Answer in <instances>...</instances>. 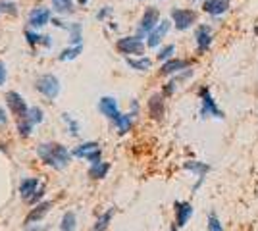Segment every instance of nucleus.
I'll return each mask as SVG.
<instances>
[{
  "label": "nucleus",
  "mask_w": 258,
  "mask_h": 231,
  "mask_svg": "<svg viewBox=\"0 0 258 231\" xmlns=\"http://www.w3.org/2000/svg\"><path fill=\"white\" fill-rule=\"evenodd\" d=\"M116 127H118L119 133H127L129 127H131V123H133V116L131 114H119V118L116 121Z\"/></svg>",
  "instance_id": "nucleus-26"
},
{
  "label": "nucleus",
  "mask_w": 258,
  "mask_h": 231,
  "mask_svg": "<svg viewBox=\"0 0 258 231\" xmlns=\"http://www.w3.org/2000/svg\"><path fill=\"white\" fill-rule=\"evenodd\" d=\"M8 121V118H6V112H4V108H0V123H6Z\"/></svg>",
  "instance_id": "nucleus-38"
},
{
  "label": "nucleus",
  "mask_w": 258,
  "mask_h": 231,
  "mask_svg": "<svg viewBox=\"0 0 258 231\" xmlns=\"http://www.w3.org/2000/svg\"><path fill=\"white\" fill-rule=\"evenodd\" d=\"M6 77H8V71H6V66H4V62L0 60V87L6 83Z\"/></svg>",
  "instance_id": "nucleus-35"
},
{
  "label": "nucleus",
  "mask_w": 258,
  "mask_h": 231,
  "mask_svg": "<svg viewBox=\"0 0 258 231\" xmlns=\"http://www.w3.org/2000/svg\"><path fill=\"white\" fill-rule=\"evenodd\" d=\"M116 48H118L121 54H135L141 56L145 52V43L141 41V37H123L116 43Z\"/></svg>",
  "instance_id": "nucleus-8"
},
{
  "label": "nucleus",
  "mask_w": 258,
  "mask_h": 231,
  "mask_svg": "<svg viewBox=\"0 0 258 231\" xmlns=\"http://www.w3.org/2000/svg\"><path fill=\"white\" fill-rule=\"evenodd\" d=\"M41 187L43 185H41V179L39 177H27V179H23L22 185H20V195H22V198L25 202H29Z\"/></svg>",
  "instance_id": "nucleus-11"
},
{
  "label": "nucleus",
  "mask_w": 258,
  "mask_h": 231,
  "mask_svg": "<svg viewBox=\"0 0 258 231\" xmlns=\"http://www.w3.org/2000/svg\"><path fill=\"white\" fill-rule=\"evenodd\" d=\"M52 206V202H48V200H44V202H39L35 208L27 214V218H25V225H33V223H37V221H41L48 214V210Z\"/></svg>",
  "instance_id": "nucleus-15"
},
{
  "label": "nucleus",
  "mask_w": 258,
  "mask_h": 231,
  "mask_svg": "<svg viewBox=\"0 0 258 231\" xmlns=\"http://www.w3.org/2000/svg\"><path fill=\"white\" fill-rule=\"evenodd\" d=\"M33 127H35V125H33V123L27 120V118H23V120H18V133H20V137H23V139L31 135Z\"/></svg>",
  "instance_id": "nucleus-28"
},
{
  "label": "nucleus",
  "mask_w": 258,
  "mask_h": 231,
  "mask_svg": "<svg viewBox=\"0 0 258 231\" xmlns=\"http://www.w3.org/2000/svg\"><path fill=\"white\" fill-rule=\"evenodd\" d=\"M199 97H201V102H203V108H201V116L203 118H208V116H214V118H224L222 110L216 106L214 97L210 95V89L203 87L199 91Z\"/></svg>",
  "instance_id": "nucleus-6"
},
{
  "label": "nucleus",
  "mask_w": 258,
  "mask_h": 231,
  "mask_svg": "<svg viewBox=\"0 0 258 231\" xmlns=\"http://www.w3.org/2000/svg\"><path fill=\"white\" fill-rule=\"evenodd\" d=\"M72 154H74V156H77V158H87L91 164H97V162H100L102 150H100V144H98V143L89 141V143L79 144V146H77Z\"/></svg>",
  "instance_id": "nucleus-7"
},
{
  "label": "nucleus",
  "mask_w": 258,
  "mask_h": 231,
  "mask_svg": "<svg viewBox=\"0 0 258 231\" xmlns=\"http://www.w3.org/2000/svg\"><path fill=\"white\" fill-rule=\"evenodd\" d=\"M195 41H197L199 52L201 54L206 52L210 48V44H212V29H210V25H199L197 31H195Z\"/></svg>",
  "instance_id": "nucleus-9"
},
{
  "label": "nucleus",
  "mask_w": 258,
  "mask_h": 231,
  "mask_svg": "<svg viewBox=\"0 0 258 231\" xmlns=\"http://www.w3.org/2000/svg\"><path fill=\"white\" fill-rule=\"evenodd\" d=\"M66 29L70 31V39H72V44H83V35H81V25L79 23H70V25H64Z\"/></svg>",
  "instance_id": "nucleus-23"
},
{
  "label": "nucleus",
  "mask_w": 258,
  "mask_h": 231,
  "mask_svg": "<svg viewBox=\"0 0 258 231\" xmlns=\"http://www.w3.org/2000/svg\"><path fill=\"white\" fill-rule=\"evenodd\" d=\"M208 231H224V225H222V221L218 220V216L214 212L208 216Z\"/></svg>",
  "instance_id": "nucleus-32"
},
{
  "label": "nucleus",
  "mask_w": 258,
  "mask_h": 231,
  "mask_svg": "<svg viewBox=\"0 0 258 231\" xmlns=\"http://www.w3.org/2000/svg\"><path fill=\"white\" fill-rule=\"evenodd\" d=\"M170 27H172V22H168V20H164V22L158 23V25H156V29H154V31L149 35V41H147L149 48H154V46H158V44L162 43V39L166 37V33L170 31Z\"/></svg>",
  "instance_id": "nucleus-14"
},
{
  "label": "nucleus",
  "mask_w": 258,
  "mask_h": 231,
  "mask_svg": "<svg viewBox=\"0 0 258 231\" xmlns=\"http://www.w3.org/2000/svg\"><path fill=\"white\" fill-rule=\"evenodd\" d=\"M6 106L10 108V112L18 118V120L27 118L29 108H31V106H27V102L23 100L22 95H20V93H16V91H10V93L6 95Z\"/></svg>",
  "instance_id": "nucleus-4"
},
{
  "label": "nucleus",
  "mask_w": 258,
  "mask_h": 231,
  "mask_svg": "<svg viewBox=\"0 0 258 231\" xmlns=\"http://www.w3.org/2000/svg\"><path fill=\"white\" fill-rule=\"evenodd\" d=\"M35 89L48 100H54L60 95V79L56 75H52V73H44V75L37 77Z\"/></svg>",
  "instance_id": "nucleus-2"
},
{
  "label": "nucleus",
  "mask_w": 258,
  "mask_h": 231,
  "mask_svg": "<svg viewBox=\"0 0 258 231\" xmlns=\"http://www.w3.org/2000/svg\"><path fill=\"white\" fill-rule=\"evenodd\" d=\"M172 20L177 31H187L189 27H193L197 22V14L193 10H185V8H173Z\"/></svg>",
  "instance_id": "nucleus-5"
},
{
  "label": "nucleus",
  "mask_w": 258,
  "mask_h": 231,
  "mask_svg": "<svg viewBox=\"0 0 258 231\" xmlns=\"http://www.w3.org/2000/svg\"><path fill=\"white\" fill-rule=\"evenodd\" d=\"M173 52H175V46H173V44H168V46L160 48V52H158V60H164V62H168V60H172Z\"/></svg>",
  "instance_id": "nucleus-33"
},
{
  "label": "nucleus",
  "mask_w": 258,
  "mask_h": 231,
  "mask_svg": "<svg viewBox=\"0 0 258 231\" xmlns=\"http://www.w3.org/2000/svg\"><path fill=\"white\" fill-rule=\"evenodd\" d=\"M81 52H83V44H76V46H72V48L62 50V54L58 56V58H60L62 62H70V60H76Z\"/></svg>",
  "instance_id": "nucleus-25"
},
{
  "label": "nucleus",
  "mask_w": 258,
  "mask_h": 231,
  "mask_svg": "<svg viewBox=\"0 0 258 231\" xmlns=\"http://www.w3.org/2000/svg\"><path fill=\"white\" fill-rule=\"evenodd\" d=\"M108 172H110V164L100 160L97 164H91V168H89V177H93V179H104Z\"/></svg>",
  "instance_id": "nucleus-20"
},
{
  "label": "nucleus",
  "mask_w": 258,
  "mask_h": 231,
  "mask_svg": "<svg viewBox=\"0 0 258 231\" xmlns=\"http://www.w3.org/2000/svg\"><path fill=\"white\" fill-rule=\"evenodd\" d=\"M0 12H10V14H16V4H12V2H2V4H0Z\"/></svg>",
  "instance_id": "nucleus-34"
},
{
  "label": "nucleus",
  "mask_w": 258,
  "mask_h": 231,
  "mask_svg": "<svg viewBox=\"0 0 258 231\" xmlns=\"http://www.w3.org/2000/svg\"><path fill=\"white\" fill-rule=\"evenodd\" d=\"M25 39H27V43L31 44V46H37V44H43L44 35H39L37 31H31V29H27V31H25Z\"/></svg>",
  "instance_id": "nucleus-31"
},
{
  "label": "nucleus",
  "mask_w": 258,
  "mask_h": 231,
  "mask_svg": "<svg viewBox=\"0 0 258 231\" xmlns=\"http://www.w3.org/2000/svg\"><path fill=\"white\" fill-rule=\"evenodd\" d=\"M77 220L74 212H66L62 216V223H60V231H76Z\"/></svg>",
  "instance_id": "nucleus-24"
},
{
  "label": "nucleus",
  "mask_w": 258,
  "mask_h": 231,
  "mask_svg": "<svg viewBox=\"0 0 258 231\" xmlns=\"http://www.w3.org/2000/svg\"><path fill=\"white\" fill-rule=\"evenodd\" d=\"M191 62L187 60H179V58H172L168 62H164L160 67V75H172V73H179L183 69H187Z\"/></svg>",
  "instance_id": "nucleus-17"
},
{
  "label": "nucleus",
  "mask_w": 258,
  "mask_h": 231,
  "mask_svg": "<svg viewBox=\"0 0 258 231\" xmlns=\"http://www.w3.org/2000/svg\"><path fill=\"white\" fill-rule=\"evenodd\" d=\"M48 22H50V10L48 8H33L31 14H29V20H27V23L33 29H41Z\"/></svg>",
  "instance_id": "nucleus-13"
},
{
  "label": "nucleus",
  "mask_w": 258,
  "mask_h": 231,
  "mask_svg": "<svg viewBox=\"0 0 258 231\" xmlns=\"http://www.w3.org/2000/svg\"><path fill=\"white\" fill-rule=\"evenodd\" d=\"M173 208H175V227L187 225L189 218L193 216V206L189 202H185V200H177L173 204Z\"/></svg>",
  "instance_id": "nucleus-10"
},
{
  "label": "nucleus",
  "mask_w": 258,
  "mask_h": 231,
  "mask_svg": "<svg viewBox=\"0 0 258 231\" xmlns=\"http://www.w3.org/2000/svg\"><path fill=\"white\" fill-rule=\"evenodd\" d=\"M203 10L210 16H222L229 10V0H205Z\"/></svg>",
  "instance_id": "nucleus-18"
},
{
  "label": "nucleus",
  "mask_w": 258,
  "mask_h": 231,
  "mask_svg": "<svg viewBox=\"0 0 258 231\" xmlns=\"http://www.w3.org/2000/svg\"><path fill=\"white\" fill-rule=\"evenodd\" d=\"M149 114H151L152 120L160 121L164 118V112H166V106H164V97L162 95H152L149 99Z\"/></svg>",
  "instance_id": "nucleus-16"
},
{
  "label": "nucleus",
  "mask_w": 258,
  "mask_h": 231,
  "mask_svg": "<svg viewBox=\"0 0 258 231\" xmlns=\"http://www.w3.org/2000/svg\"><path fill=\"white\" fill-rule=\"evenodd\" d=\"M43 193H44V187H41L39 191H37V195H35V197L29 200V204H37V202L41 200V197H43Z\"/></svg>",
  "instance_id": "nucleus-36"
},
{
  "label": "nucleus",
  "mask_w": 258,
  "mask_h": 231,
  "mask_svg": "<svg viewBox=\"0 0 258 231\" xmlns=\"http://www.w3.org/2000/svg\"><path fill=\"white\" fill-rule=\"evenodd\" d=\"M108 14H110V8H104V10H102L100 14H98L97 18H98V20H104V18H106Z\"/></svg>",
  "instance_id": "nucleus-37"
},
{
  "label": "nucleus",
  "mask_w": 258,
  "mask_h": 231,
  "mask_svg": "<svg viewBox=\"0 0 258 231\" xmlns=\"http://www.w3.org/2000/svg\"><path fill=\"white\" fill-rule=\"evenodd\" d=\"M185 170H189V172H193V174H197V176H199V183L193 187V191H197V189L203 185L205 176L210 172V166L205 164V162H185Z\"/></svg>",
  "instance_id": "nucleus-19"
},
{
  "label": "nucleus",
  "mask_w": 258,
  "mask_h": 231,
  "mask_svg": "<svg viewBox=\"0 0 258 231\" xmlns=\"http://www.w3.org/2000/svg\"><path fill=\"white\" fill-rule=\"evenodd\" d=\"M27 120L31 121L33 125H39V123L44 120V112L41 110L39 106H31V108H29V114H27Z\"/></svg>",
  "instance_id": "nucleus-29"
},
{
  "label": "nucleus",
  "mask_w": 258,
  "mask_h": 231,
  "mask_svg": "<svg viewBox=\"0 0 258 231\" xmlns=\"http://www.w3.org/2000/svg\"><path fill=\"white\" fill-rule=\"evenodd\" d=\"M127 62L129 67H133V69H137V71H149L152 67V60L151 58H127L125 60Z\"/></svg>",
  "instance_id": "nucleus-22"
},
{
  "label": "nucleus",
  "mask_w": 258,
  "mask_h": 231,
  "mask_svg": "<svg viewBox=\"0 0 258 231\" xmlns=\"http://www.w3.org/2000/svg\"><path fill=\"white\" fill-rule=\"evenodd\" d=\"M62 118H64V121L68 123V131L72 133L74 137H77V135H79V121L74 120L72 114H62Z\"/></svg>",
  "instance_id": "nucleus-30"
},
{
  "label": "nucleus",
  "mask_w": 258,
  "mask_h": 231,
  "mask_svg": "<svg viewBox=\"0 0 258 231\" xmlns=\"http://www.w3.org/2000/svg\"><path fill=\"white\" fill-rule=\"evenodd\" d=\"M114 214H116V208H110V210H106L104 214H100L97 218V221H95V225H93V231H106Z\"/></svg>",
  "instance_id": "nucleus-21"
},
{
  "label": "nucleus",
  "mask_w": 258,
  "mask_h": 231,
  "mask_svg": "<svg viewBox=\"0 0 258 231\" xmlns=\"http://www.w3.org/2000/svg\"><path fill=\"white\" fill-rule=\"evenodd\" d=\"M160 23V12L156 10V8H147L145 10V14H143V18H141L139 22V27H137V37H149V35L156 29V25Z\"/></svg>",
  "instance_id": "nucleus-3"
},
{
  "label": "nucleus",
  "mask_w": 258,
  "mask_h": 231,
  "mask_svg": "<svg viewBox=\"0 0 258 231\" xmlns=\"http://www.w3.org/2000/svg\"><path fill=\"white\" fill-rule=\"evenodd\" d=\"M98 110L112 121L118 120L119 114H121V112L118 110V102H116V99H112V97H102V99L98 100Z\"/></svg>",
  "instance_id": "nucleus-12"
},
{
  "label": "nucleus",
  "mask_w": 258,
  "mask_h": 231,
  "mask_svg": "<svg viewBox=\"0 0 258 231\" xmlns=\"http://www.w3.org/2000/svg\"><path fill=\"white\" fill-rule=\"evenodd\" d=\"M254 33H256V35H258V27H256V29H254Z\"/></svg>",
  "instance_id": "nucleus-40"
},
{
  "label": "nucleus",
  "mask_w": 258,
  "mask_h": 231,
  "mask_svg": "<svg viewBox=\"0 0 258 231\" xmlns=\"http://www.w3.org/2000/svg\"><path fill=\"white\" fill-rule=\"evenodd\" d=\"M37 154L44 164L54 170H64L72 162V152L60 143H41L37 146Z\"/></svg>",
  "instance_id": "nucleus-1"
},
{
  "label": "nucleus",
  "mask_w": 258,
  "mask_h": 231,
  "mask_svg": "<svg viewBox=\"0 0 258 231\" xmlns=\"http://www.w3.org/2000/svg\"><path fill=\"white\" fill-rule=\"evenodd\" d=\"M52 8L58 14H70L74 10V0H52Z\"/></svg>",
  "instance_id": "nucleus-27"
},
{
  "label": "nucleus",
  "mask_w": 258,
  "mask_h": 231,
  "mask_svg": "<svg viewBox=\"0 0 258 231\" xmlns=\"http://www.w3.org/2000/svg\"><path fill=\"white\" fill-rule=\"evenodd\" d=\"M79 2H81V4H87V2H89V0H79Z\"/></svg>",
  "instance_id": "nucleus-39"
}]
</instances>
